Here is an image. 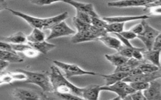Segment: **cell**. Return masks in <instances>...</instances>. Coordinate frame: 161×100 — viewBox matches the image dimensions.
Here are the masks:
<instances>
[{"mask_svg":"<svg viewBox=\"0 0 161 100\" xmlns=\"http://www.w3.org/2000/svg\"><path fill=\"white\" fill-rule=\"evenodd\" d=\"M6 9L11 12L15 16L21 18L25 20L33 28H38L43 31L47 29H50L54 25L66 19L69 16L67 12H64L62 14L55 16L47 18H40L30 16L22 12L13 10L10 8H7Z\"/></svg>","mask_w":161,"mask_h":100,"instance_id":"obj_1","label":"cell"},{"mask_svg":"<svg viewBox=\"0 0 161 100\" xmlns=\"http://www.w3.org/2000/svg\"><path fill=\"white\" fill-rule=\"evenodd\" d=\"M50 78L53 91L61 93L71 92L82 98V94L84 88H79L67 80L65 75H63L60 72V68L55 64L50 67Z\"/></svg>","mask_w":161,"mask_h":100,"instance_id":"obj_2","label":"cell"},{"mask_svg":"<svg viewBox=\"0 0 161 100\" xmlns=\"http://www.w3.org/2000/svg\"><path fill=\"white\" fill-rule=\"evenodd\" d=\"M16 71L23 72L26 76V79L25 82L35 84L38 86L42 91L47 94L53 92V88L51 83L50 74L48 72H35L25 70L23 69H17Z\"/></svg>","mask_w":161,"mask_h":100,"instance_id":"obj_3","label":"cell"},{"mask_svg":"<svg viewBox=\"0 0 161 100\" xmlns=\"http://www.w3.org/2000/svg\"><path fill=\"white\" fill-rule=\"evenodd\" d=\"M52 62L53 63V64L57 66L58 68H59L60 69H62L64 71L65 74V76L67 79L75 76H82V75H91V76L99 75V76L100 74L99 73H97L96 72L84 70L82 69L80 67H79L78 65L75 64L66 63V62H62L57 60H53Z\"/></svg>","mask_w":161,"mask_h":100,"instance_id":"obj_4","label":"cell"},{"mask_svg":"<svg viewBox=\"0 0 161 100\" xmlns=\"http://www.w3.org/2000/svg\"><path fill=\"white\" fill-rule=\"evenodd\" d=\"M142 23L144 27L143 31L142 34L138 35L137 38L141 40L145 44L147 50L153 49L155 41L160 32L151 26L145 19L142 20Z\"/></svg>","mask_w":161,"mask_h":100,"instance_id":"obj_5","label":"cell"},{"mask_svg":"<svg viewBox=\"0 0 161 100\" xmlns=\"http://www.w3.org/2000/svg\"><path fill=\"white\" fill-rule=\"evenodd\" d=\"M101 91H111L116 93L117 96L119 97L120 99H125L128 95L136 91V90L133 89L130 84H128V82L124 81H119L109 86H101Z\"/></svg>","mask_w":161,"mask_h":100,"instance_id":"obj_6","label":"cell"},{"mask_svg":"<svg viewBox=\"0 0 161 100\" xmlns=\"http://www.w3.org/2000/svg\"><path fill=\"white\" fill-rule=\"evenodd\" d=\"M12 96L16 99H46L50 98L45 94L33 91L32 89L17 88L13 89L11 92Z\"/></svg>","mask_w":161,"mask_h":100,"instance_id":"obj_7","label":"cell"},{"mask_svg":"<svg viewBox=\"0 0 161 100\" xmlns=\"http://www.w3.org/2000/svg\"><path fill=\"white\" fill-rule=\"evenodd\" d=\"M50 29V32L47 38V40L74 35L75 33V31L70 28L65 21H62L57 23L52 27Z\"/></svg>","mask_w":161,"mask_h":100,"instance_id":"obj_8","label":"cell"},{"mask_svg":"<svg viewBox=\"0 0 161 100\" xmlns=\"http://www.w3.org/2000/svg\"><path fill=\"white\" fill-rule=\"evenodd\" d=\"M155 0H119L116 1L108 2V7L125 8L132 7H145Z\"/></svg>","mask_w":161,"mask_h":100,"instance_id":"obj_9","label":"cell"},{"mask_svg":"<svg viewBox=\"0 0 161 100\" xmlns=\"http://www.w3.org/2000/svg\"><path fill=\"white\" fill-rule=\"evenodd\" d=\"M161 78V69L152 73H140L136 74H130L123 81L129 83L135 81L150 82L151 81Z\"/></svg>","mask_w":161,"mask_h":100,"instance_id":"obj_10","label":"cell"},{"mask_svg":"<svg viewBox=\"0 0 161 100\" xmlns=\"http://www.w3.org/2000/svg\"><path fill=\"white\" fill-rule=\"evenodd\" d=\"M144 96L148 100H161V84L155 80L149 82V86L143 91Z\"/></svg>","mask_w":161,"mask_h":100,"instance_id":"obj_11","label":"cell"},{"mask_svg":"<svg viewBox=\"0 0 161 100\" xmlns=\"http://www.w3.org/2000/svg\"><path fill=\"white\" fill-rule=\"evenodd\" d=\"M62 2L71 5L76 10L85 12L89 14V15H91V16L100 17L99 14L96 12L94 8V6L91 3L81 2L76 1L75 0H62Z\"/></svg>","mask_w":161,"mask_h":100,"instance_id":"obj_12","label":"cell"},{"mask_svg":"<svg viewBox=\"0 0 161 100\" xmlns=\"http://www.w3.org/2000/svg\"><path fill=\"white\" fill-rule=\"evenodd\" d=\"M96 40H98V38L91 31L89 28V29L86 31H77V32L71 38L70 41L73 44H77Z\"/></svg>","mask_w":161,"mask_h":100,"instance_id":"obj_13","label":"cell"},{"mask_svg":"<svg viewBox=\"0 0 161 100\" xmlns=\"http://www.w3.org/2000/svg\"><path fill=\"white\" fill-rule=\"evenodd\" d=\"M150 17L148 15H136V16H120L103 17V19L108 23L111 22H124L135 20H144L149 19Z\"/></svg>","mask_w":161,"mask_h":100,"instance_id":"obj_14","label":"cell"},{"mask_svg":"<svg viewBox=\"0 0 161 100\" xmlns=\"http://www.w3.org/2000/svg\"><path fill=\"white\" fill-rule=\"evenodd\" d=\"M130 74L129 72L123 71H113L109 74H100L99 76H102L105 80V84L106 86L113 84L119 81H123L127 76Z\"/></svg>","mask_w":161,"mask_h":100,"instance_id":"obj_15","label":"cell"},{"mask_svg":"<svg viewBox=\"0 0 161 100\" xmlns=\"http://www.w3.org/2000/svg\"><path fill=\"white\" fill-rule=\"evenodd\" d=\"M101 86L97 84H91L84 87L82 97L84 99L97 100L99 99L101 92Z\"/></svg>","mask_w":161,"mask_h":100,"instance_id":"obj_16","label":"cell"},{"mask_svg":"<svg viewBox=\"0 0 161 100\" xmlns=\"http://www.w3.org/2000/svg\"><path fill=\"white\" fill-rule=\"evenodd\" d=\"M160 55H161V49H151L143 51V56L144 59L145 61H148L154 65L160 68L161 62H160Z\"/></svg>","mask_w":161,"mask_h":100,"instance_id":"obj_17","label":"cell"},{"mask_svg":"<svg viewBox=\"0 0 161 100\" xmlns=\"http://www.w3.org/2000/svg\"><path fill=\"white\" fill-rule=\"evenodd\" d=\"M1 40L11 44H26L28 43L27 36L19 31L8 37H1Z\"/></svg>","mask_w":161,"mask_h":100,"instance_id":"obj_18","label":"cell"},{"mask_svg":"<svg viewBox=\"0 0 161 100\" xmlns=\"http://www.w3.org/2000/svg\"><path fill=\"white\" fill-rule=\"evenodd\" d=\"M101 42H102L106 46L108 47L109 48L115 49L118 51L119 48L121 46V41L117 38H114L108 34L101 36L98 39Z\"/></svg>","mask_w":161,"mask_h":100,"instance_id":"obj_19","label":"cell"},{"mask_svg":"<svg viewBox=\"0 0 161 100\" xmlns=\"http://www.w3.org/2000/svg\"><path fill=\"white\" fill-rule=\"evenodd\" d=\"M28 44L31 46V47L34 48L36 50H38L40 53L43 54H47L48 52L51 51L53 49L56 48V45L49 43L47 41H43L42 42H28Z\"/></svg>","mask_w":161,"mask_h":100,"instance_id":"obj_20","label":"cell"},{"mask_svg":"<svg viewBox=\"0 0 161 100\" xmlns=\"http://www.w3.org/2000/svg\"><path fill=\"white\" fill-rule=\"evenodd\" d=\"M0 59L12 63L22 62L24 61L23 58L19 56L16 52H10L3 50L0 51Z\"/></svg>","mask_w":161,"mask_h":100,"instance_id":"obj_21","label":"cell"},{"mask_svg":"<svg viewBox=\"0 0 161 100\" xmlns=\"http://www.w3.org/2000/svg\"><path fill=\"white\" fill-rule=\"evenodd\" d=\"M104 56L107 59V60L116 68L124 64L129 59L120 54L118 52L112 54H104Z\"/></svg>","mask_w":161,"mask_h":100,"instance_id":"obj_22","label":"cell"},{"mask_svg":"<svg viewBox=\"0 0 161 100\" xmlns=\"http://www.w3.org/2000/svg\"><path fill=\"white\" fill-rule=\"evenodd\" d=\"M28 42H38L45 40V34L43 30L38 28H33L31 32L27 35Z\"/></svg>","mask_w":161,"mask_h":100,"instance_id":"obj_23","label":"cell"},{"mask_svg":"<svg viewBox=\"0 0 161 100\" xmlns=\"http://www.w3.org/2000/svg\"><path fill=\"white\" fill-rule=\"evenodd\" d=\"M124 22H111L108 23L106 26V30L108 32L121 33L124 30Z\"/></svg>","mask_w":161,"mask_h":100,"instance_id":"obj_24","label":"cell"},{"mask_svg":"<svg viewBox=\"0 0 161 100\" xmlns=\"http://www.w3.org/2000/svg\"><path fill=\"white\" fill-rule=\"evenodd\" d=\"M140 69L143 73H152L155 72L160 69V68L154 65L152 63H147L145 62H142L138 66Z\"/></svg>","mask_w":161,"mask_h":100,"instance_id":"obj_25","label":"cell"},{"mask_svg":"<svg viewBox=\"0 0 161 100\" xmlns=\"http://www.w3.org/2000/svg\"><path fill=\"white\" fill-rule=\"evenodd\" d=\"M73 24L75 26V28L77 29V31H83L89 29L91 24H89L87 22H85L78 18H77L75 16L72 18Z\"/></svg>","mask_w":161,"mask_h":100,"instance_id":"obj_26","label":"cell"},{"mask_svg":"<svg viewBox=\"0 0 161 100\" xmlns=\"http://www.w3.org/2000/svg\"><path fill=\"white\" fill-rule=\"evenodd\" d=\"M52 95L55 96L58 98L62 99H83L81 97L77 96L73 93L71 92H66V93H61V92H58L53 91L51 93Z\"/></svg>","mask_w":161,"mask_h":100,"instance_id":"obj_27","label":"cell"},{"mask_svg":"<svg viewBox=\"0 0 161 100\" xmlns=\"http://www.w3.org/2000/svg\"><path fill=\"white\" fill-rule=\"evenodd\" d=\"M135 49H136V47H129L123 44L121 45L117 52L127 58H132V54Z\"/></svg>","mask_w":161,"mask_h":100,"instance_id":"obj_28","label":"cell"},{"mask_svg":"<svg viewBox=\"0 0 161 100\" xmlns=\"http://www.w3.org/2000/svg\"><path fill=\"white\" fill-rule=\"evenodd\" d=\"M22 53L27 58H35L39 56V54L40 53L38 50L35 49L34 48L31 47V46H28L23 52Z\"/></svg>","mask_w":161,"mask_h":100,"instance_id":"obj_29","label":"cell"},{"mask_svg":"<svg viewBox=\"0 0 161 100\" xmlns=\"http://www.w3.org/2000/svg\"><path fill=\"white\" fill-rule=\"evenodd\" d=\"M14 78L12 72H1L0 76V84H10L14 81Z\"/></svg>","mask_w":161,"mask_h":100,"instance_id":"obj_30","label":"cell"},{"mask_svg":"<svg viewBox=\"0 0 161 100\" xmlns=\"http://www.w3.org/2000/svg\"><path fill=\"white\" fill-rule=\"evenodd\" d=\"M149 82L144 81H135L129 82V84L136 91H144L149 86Z\"/></svg>","mask_w":161,"mask_h":100,"instance_id":"obj_31","label":"cell"},{"mask_svg":"<svg viewBox=\"0 0 161 100\" xmlns=\"http://www.w3.org/2000/svg\"><path fill=\"white\" fill-rule=\"evenodd\" d=\"M125 99H133V100H146L144 96L143 91H136L128 95Z\"/></svg>","mask_w":161,"mask_h":100,"instance_id":"obj_32","label":"cell"},{"mask_svg":"<svg viewBox=\"0 0 161 100\" xmlns=\"http://www.w3.org/2000/svg\"><path fill=\"white\" fill-rule=\"evenodd\" d=\"M91 24L98 28H106L108 22L103 18H100V17L91 16Z\"/></svg>","mask_w":161,"mask_h":100,"instance_id":"obj_33","label":"cell"},{"mask_svg":"<svg viewBox=\"0 0 161 100\" xmlns=\"http://www.w3.org/2000/svg\"><path fill=\"white\" fill-rule=\"evenodd\" d=\"M75 17L85 22L91 24V16L85 12L76 10Z\"/></svg>","mask_w":161,"mask_h":100,"instance_id":"obj_34","label":"cell"},{"mask_svg":"<svg viewBox=\"0 0 161 100\" xmlns=\"http://www.w3.org/2000/svg\"><path fill=\"white\" fill-rule=\"evenodd\" d=\"M29 1L31 3L37 6H40L50 5L51 4L59 2V1L62 2V0H29Z\"/></svg>","mask_w":161,"mask_h":100,"instance_id":"obj_35","label":"cell"},{"mask_svg":"<svg viewBox=\"0 0 161 100\" xmlns=\"http://www.w3.org/2000/svg\"><path fill=\"white\" fill-rule=\"evenodd\" d=\"M120 34L123 37H124L125 38H126L128 40H132L134 39L135 38H137L138 35L136 34L135 32H133L132 31H131L130 29L128 31H122Z\"/></svg>","mask_w":161,"mask_h":100,"instance_id":"obj_36","label":"cell"},{"mask_svg":"<svg viewBox=\"0 0 161 100\" xmlns=\"http://www.w3.org/2000/svg\"><path fill=\"white\" fill-rule=\"evenodd\" d=\"M0 49H1V50H3V51H10V52H16L13 49V47H12V45L11 43H9V42H5L3 41H1Z\"/></svg>","mask_w":161,"mask_h":100,"instance_id":"obj_37","label":"cell"},{"mask_svg":"<svg viewBox=\"0 0 161 100\" xmlns=\"http://www.w3.org/2000/svg\"><path fill=\"white\" fill-rule=\"evenodd\" d=\"M143 29H144L143 25V24L141 22L140 23H138V24H136L135 26H133L130 29V30L132 31L133 32H135L136 34L139 35V34L142 33V32L143 31Z\"/></svg>","mask_w":161,"mask_h":100,"instance_id":"obj_38","label":"cell"},{"mask_svg":"<svg viewBox=\"0 0 161 100\" xmlns=\"http://www.w3.org/2000/svg\"><path fill=\"white\" fill-rule=\"evenodd\" d=\"M13 49L14 51H19V52H23L27 47H28L29 44L28 43L26 44H11Z\"/></svg>","mask_w":161,"mask_h":100,"instance_id":"obj_39","label":"cell"},{"mask_svg":"<svg viewBox=\"0 0 161 100\" xmlns=\"http://www.w3.org/2000/svg\"><path fill=\"white\" fill-rule=\"evenodd\" d=\"M155 7H161V0H155L153 2L150 3L144 8V9H150Z\"/></svg>","mask_w":161,"mask_h":100,"instance_id":"obj_40","label":"cell"},{"mask_svg":"<svg viewBox=\"0 0 161 100\" xmlns=\"http://www.w3.org/2000/svg\"><path fill=\"white\" fill-rule=\"evenodd\" d=\"M153 49H161V32L158 35V36L157 37V38L155 39Z\"/></svg>","mask_w":161,"mask_h":100,"instance_id":"obj_41","label":"cell"},{"mask_svg":"<svg viewBox=\"0 0 161 100\" xmlns=\"http://www.w3.org/2000/svg\"><path fill=\"white\" fill-rule=\"evenodd\" d=\"M9 63L10 62H9L6 61L1 59L0 60V70H1V72H3V71L8 66Z\"/></svg>","mask_w":161,"mask_h":100,"instance_id":"obj_42","label":"cell"}]
</instances>
